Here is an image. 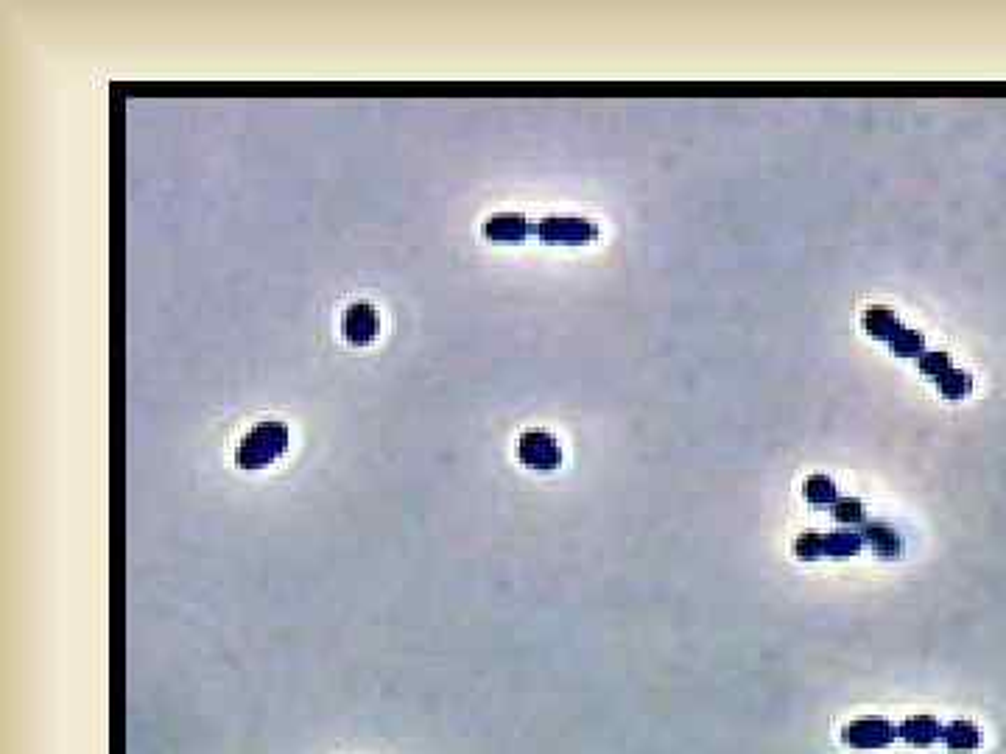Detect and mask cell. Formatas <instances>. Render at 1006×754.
Segmentation results:
<instances>
[{"label":"cell","mask_w":1006,"mask_h":754,"mask_svg":"<svg viewBox=\"0 0 1006 754\" xmlns=\"http://www.w3.org/2000/svg\"><path fill=\"white\" fill-rule=\"evenodd\" d=\"M559 458H562V453H559L557 439L551 433H523V439H520V461L529 470H554L559 464Z\"/></svg>","instance_id":"3"},{"label":"cell","mask_w":1006,"mask_h":754,"mask_svg":"<svg viewBox=\"0 0 1006 754\" xmlns=\"http://www.w3.org/2000/svg\"><path fill=\"white\" fill-rule=\"evenodd\" d=\"M288 445H291V433L286 425L274 419H263L241 439V445L235 450V464L238 470L246 472L266 470L277 458L286 456Z\"/></svg>","instance_id":"1"},{"label":"cell","mask_w":1006,"mask_h":754,"mask_svg":"<svg viewBox=\"0 0 1006 754\" xmlns=\"http://www.w3.org/2000/svg\"><path fill=\"white\" fill-rule=\"evenodd\" d=\"M895 735H898L895 727L886 724L884 718H861L844 729V743L861 746V749H878V746H886Z\"/></svg>","instance_id":"4"},{"label":"cell","mask_w":1006,"mask_h":754,"mask_svg":"<svg viewBox=\"0 0 1006 754\" xmlns=\"http://www.w3.org/2000/svg\"><path fill=\"white\" fill-rule=\"evenodd\" d=\"M526 232V224H523V216H492L487 224H484V235L490 241H520Z\"/></svg>","instance_id":"7"},{"label":"cell","mask_w":1006,"mask_h":754,"mask_svg":"<svg viewBox=\"0 0 1006 754\" xmlns=\"http://www.w3.org/2000/svg\"><path fill=\"white\" fill-rule=\"evenodd\" d=\"M378 310L369 302H353L341 316V336L353 347H367L378 338Z\"/></svg>","instance_id":"2"},{"label":"cell","mask_w":1006,"mask_h":754,"mask_svg":"<svg viewBox=\"0 0 1006 754\" xmlns=\"http://www.w3.org/2000/svg\"><path fill=\"white\" fill-rule=\"evenodd\" d=\"M543 235L551 243H585L593 235V229L576 218H551L543 227Z\"/></svg>","instance_id":"5"},{"label":"cell","mask_w":1006,"mask_h":754,"mask_svg":"<svg viewBox=\"0 0 1006 754\" xmlns=\"http://www.w3.org/2000/svg\"><path fill=\"white\" fill-rule=\"evenodd\" d=\"M942 741L948 749H956V752H967V749H976L981 741L979 729L973 727L970 721H953L951 727L942 729Z\"/></svg>","instance_id":"8"},{"label":"cell","mask_w":1006,"mask_h":754,"mask_svg":"<svg viewBox=\"0 0 1006 754\" xmlns=\"http://www.w3.org/2000/svg\"><path fill=\"white\" fill-rule=\"evenodd\" d=\"M900 735L911 743V746H928L934 743L937 738H942V729L934 718L928 715H917V718H909L903 727H900Z\"/></svg>","instance_id":"6"}]
</instances>
